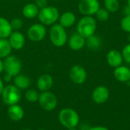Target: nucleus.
<instances>
[{"label": "nucleus", "mask_w": 130, "mask_h": 130, "mask_svg": "<svg viewBox=\"0 0 130 130\" xmlns=\"http://www.w3.org/2000/svg\"><path fill=\"white\" fill-rule=\"evenodd\" d=\"M58 119L60 124L67 129L78 127L80 123V117L78 113L75 110L69 107L63 108L59 111Z\"/></svg>", "instance_id": "nucleus-1"}, {"label": "nucleus", "mask_w": 130, "mask_h": 130, "mask_svg": "<svg viewBox=\"0 0 130 130\" xmlns=\"http://www.w3.org/2000/svg\"><path fill=\"white\" fill-rule=\"evenodd\" d=\"M97 30V20L93 16H83L76 25L77 33L85 38L95 34Z\"/></svg>", "instance_id": "nucleus-2"}, {"label": "nucleus", "mask_w": 130, "mask_h": 130, "mask_svg": "<svg viewBox=\"0 0 130 130\" xmlns=\"http://www.w3.org/2000/svg\"><path fill=\"white\" fill-rule=\"evenodd\" d=\"M59 16L60 14L58 8L48 5L46 8L40 9L37 18L40 23L44 26H52L59 21Z\"/></svg>", "instance_id": "nucleus-3"}, {"label": "nucleus", "mask_w": 130, "mask_h": 130, "mask_svg": "<svg viewBox=\"0 0 130 130\" xmlns=\"http://www.w3.org/2000/svg\"><path fill=\"white\" fill-rule=\"evenodd\" d=\"M49 35L51 43L56 47L65 46L68 41V35L66 28L57 23L51 26Z\"/></svg>", "instance_id": "nucleus-4"}, {"label": "nucleus", "mask_w": 130, "mask_h": 130, "mask_svg": "<svg viewBox=\"0 0 130 130\" xmlns=\"http://www.w3.org/2000/svg\"><path fill=\"white\" fill-rule=\"evenodd\" d=\"M1 96L5 104L8 106L18 104L21 98V90L14 85L8 84L4 87Z\"/></svg>", "instance_id": "nucleus-5"}, {"label": "nucleus", "mask_w": 130, "mask_h": 130, "mask_svg": "<svg viewBox=\"0 0 130 130\" xmlns=\"http://www.w3.org/2000/svg\"><path fill=\"white\" fill-rule=\"evenodd\" d=\"M4 72L5 74L14 77L21 73L22 69V63L21 60L15 56L10 55L3 60Z\"/></svg>", "instance_id": "nucleus-6"}, {"label": "nucleus", "mask_w": 130, "mask_h": 130, "mask_svg": "<svg viewBox=\"0 0 130 130\" xmlns=\"http://www.w3.org/2000/svg\"><path fill=\"white\" fill-rule=\"evenodd\" d=\"M38 103L40 106L46 111L53 110L58 104L57 97L54 93L50 91H43L40 94Z\"/></svg>", "instance_id": "nucleus-7"}, {"label": "nucleus", "mask_w": 130, "mask_h": 130, "mask_svg": "<svg viewBox=\"0 0 130 130\" xmlns=\"http://www.w3.org/2000/svg\"><path fill=\"white\" fill-rule=\"evenodd\" d=\"M101 8L99 0H81L78 10L83 16H93Z\"/></svg>", "instance_id": "nucleus-8"}, {"label": "nucleus", "mask_w": 130, "mask_h": 130, "mask_svg": "<svg viewBox=\"0 0 130 130\" xmlns=\"http://www.w3.org/2000/svg\"><path fill=\"white\" fill-rule=\"evenodd\" d=\"M46 36V26L41 23H35L30 26L27 31V38L32 42H40Z\"/></svg>", "instance_id": "nucleus-9"}, {"label": "nucleus", "mask_w": 130, "mask_h": 130, "mask_svg": "<svg viewBox=\"0 0 130 130\" xmlns=\"http://www.w3.org/2000/svg\"><path fill=\"white\" fill-rule=\"evenodd\" d=\"M87 71L82 66L75 65L69 71L70 80L75 85L84 84L87 80Z\"/></svg>", "instance_id": "nucleus-10"}, {"label": "nucleus", "mask_w": 130, "mask_h": 130, "mask_svg": "<svg viewBox=\"0 0 130 130\" xmlns=\"http://www.w3.org/2000/svg\"><path fill=\"white\" fill-rule=\"evenodd\" d=\"M91 98L95 104H103L108 101L110 98V91L108 88L104 85H98L93 90Z\"/></svg>", "instance_id": "nucleus-11"}, {"label": "nucleus", "mask_w": 130, "mask_h": 130, "mask_svg": "<svg viewBox=\"0 0 130 130\" xmlns=\"http://www.w3.org/2000/svg\"><path fill=\"white\" fill-rule=\"evenodd\" d=\"M8 40L12 50H21L24 46L26 41L24 35L19 30H13Z\"/></svg>", "instance_id": "nucleus-12"}, {"label": "nucleus", "mask_w": 130, "mask_h": 130, "mask_svg": "<svg viewBox=\"0 0 130 130\" xmlns=\"http://www.w3.org/2000/svg\"><path fill=\"white\" fill-rule=\"evenodd\" d=\"M106 61L107 64L113 69L123 65V62H124L121 51L115 49L108 51L106 56Z\"/></svg>", "instance_id": "nucleus-13"}, {"label": "nucleus", "mask_w": 130, "mask_h": 130, "mask_svg": "<svg viewBox=\"0 0 130 130\" xmlns=\"http://www.w3.org/2000/svg\"><path fill=\"white\" fill-rule=\"evenodd\" d=\"M85 40L86 38L82 37L78 33L72 34L69 38H68V45L72 50L78 51L82 50L85 46Z\"/></svg>", "instance_id": "nucleus-14"}, {"label": "nucleus", "mask_w": 130, "mask_h": 130, "mask_svg": "<svg viewBox=\"0 0 130 130\" xmlns=\"http://www.w3.org/2000/svg\"><path fill=\"white\" fill-rule=\"evenodd\" d=\"M113 76L117 81L121 83L129 82L130 69L129 67L121 65L113 70Z\"/></svg>", "instance_id": "nucleus-15"}, {"label": "nucleus", "mask_w": 130, "mask_h": 130, "mask_svg": "<svg viewBox=\"0 0 130 130\" xmlns=\"http://www.w3.org/2000/svg\"><path fill=\"white\" fill-rule=\"evenodd\" d=\"M53 85V78L49 74L41 75L37 81V88L41 92L50 91Z\"/></svg>", "instance_id": "nucleus-16"}, {"label": "nucleus", "mask_w": 130, "mask_h": 130, "mask_svg": "<svg viewBox=\"0 0 130 130\" xmlns=\"http://www.w3.org/2000/svg\"><path fill=\"white\" fill-rule=\"evenodd\" d=\"M7 114L9 119L14 122L21 121L24 116V110L21 106L18 104H14L8 106Z\"/></svg>", "instance_id": "nucleus-17"}, {"label": "nucleus", "mask_w": 130, "mask_h": 130, "mask_svg": "<svg viewBox=\"0 0 130 130\" xmlns=\"http://www.w3.org/2000/svg\"><path fill=\"white\" fill-rule=\"evenodd\" d=\"M76 21L75 14L70 11H67L60 14L59 18V24L64 28H69L72 27Z\"/></svg>", "instance_id": "nucleus-18"}, {"label": "nucleus", "mask_w": 130, "mask_h": 130, "mask_svg": "<svg viewBox=\"0 0 130 130\" xmlns=\"http://www.w3.org/2000/svg\"><path fill=\"white\" fill-rule=\"evenodd\" d=\"M14 85L20 90H27L31 85L30 78L24 74H18L14 77Z\"/></svg>", "instance_id": "nucleus-19"}, {"label": "nucleus", "mask_w": 130, "mask_h": 130, "mask_svg": "<svg viewBox=\"0 0 130 130\" xmlns=\"http://www.w3.org/2000/svg\"><path fill=\"white\" fill-rule=\"evenodd\" d=\"M40 9L34 3H27L22 8V14L27 19H33L37 17Z\"/></svg>", "instance_id": "nucleus-20"}, {"label": "nucleus", "mask_w": 130, "mask_h": 130, "mask_svg": "<svg viewBox=\"0 0 130 130\" xmlns=\"http://www.w3.org/2000/svg\"><path fill=\"white\" fill-rule=\"evenodd\" d=\"M85 46L92 51L98 50L102 46V40L100 36L94 34L86 38Z\"/></svg>", "instance_id": "nucleus-21"}, {"label": "nucleus", "mask_w": 130, "mask_h": 130, "mask_svg": "<svg viewBox=\"0 0 130 130\" xmlns=\"http://www.w3.org/2000/svg\"><path fill=\"white\" fill-rule=\"evenodd\" d=\"M12 31L10 21L3 17H0V38L8 39Z\"/></svg>", "instance_id": "nucleus-22"}, {"label": "nucleus", "mask_w": 130, "mask_h": 130, "mask_svg": "<svg viewBox=\"0 0 130 130\" xmlns=\"http://www.w3.org/2000/svg\"><path fill=\"white\" fill-rule=\"evenodd\" d=\"M12 48L8 39L0 38V59H5L11 55Z\"/></svg>", "instance_id": "nucleus-23"}, {"label": "nucleus", "mask_w": 130, "mask_h": 130, "mask_svg": "<svg viewBox=\"0 0 130 130\" xmlns=\"http://www.w3.org/2000/svg\"><path fill=\"white\" fill-rule=\"evenodd\" d=\"M104 8L110 13H116L120 8L119 0H104Z\"/></svg>", "instance_id": "nucleus-24"}, {"label": "nucleus", "mask_w": 130, "mask_h": 130, "mask_svg": "<svg viewBox=\"0 0 130 130\" xmlns=\"http://www.w3.org/2000/svg\"><path fill=\"white\" fill-rule=\"evenodd\" d=\"M39 96H40L39 92L37 90L32 89V88L27 89V91H26V92L24 94V98L27 100V101L29 102V103L38 102Z\"/></svg>", "instance_id": "nucleus-25"}, {"label": "nucleus", "mask_w": 130, "mask_h": 130, "mask_svg": "<svg viewBox=\"0 0 130 130\" xmlns=\"http://www.w3.org/2000/svg\"><path fill=\"white\" fill-rule=\"evenodd\" d=\"M95 16V19L99 21H101V22H104V21H107L109 18H110V12L105 9L104 8H100L98 9V11L96 12V14H94Z\"/></svg>", "instance_id": "nucleus-26"}, {"label": "nucleus", "mask_w": 130, "mask_h": 130, "mask_svg": "<svg viewBox=\"0 0 130 130\" xmlns=\"http://www.w3.org/2000/svg\"><path fill=\"white\" fill-rule=\"evenodd\" d=\"M120 27L121 29L126 32V33H130V14L124 16L121 21H120Z\"/></svg>", "instance_id": "nucleus-27"}, {"label": "nucleus", "mask_w": 130, "mask_h": 130, "mask_svg": "<svg viewBox=\"0 0 130 130\" xmlns=\"http://www.w3.org/2000/svg\"><path fill=\"white\" fill-rule=\"evenodd\" d=\"M13 30H19L23 27V21L19 18H14L10 21Z\"/></svg>", "instance_id": "nucleus-28"}, {"label": "nucleus", "mask_w": 130, "mask_h": 130, "mask_svg": "<svg viewBox=\"0 0 130 130\" xmlns=\"http://www.w3.org/2000/svg\"><path fill=\"white\" fill-rule=\"evenodd\" d=\"M123 57V60L128 63L130 64V43H129L128 44H126L122 50L121 51Z\"/></svg>", "instance_id": "nucleus-29"}, {"label": "nucleus", "mask_w": 130, "mask_h": 130, "mask_svg": "<svg viewBox=\"0 0 130 130\" xmlns=\"http://www.w3.org/2000/svg\"><path fill=\"white\" fill-rule=\"evenodd\" d=\"M49 0H34V4L38 7L39 9H42L48 6Z\"/></svg>", "instance_id": "nucleus-30"}, {"label": "nucleus", "mask_w": 130, "mask_h": 130, "mask_svg": "<svg viewBox=\"0 0 130 130\" xmlns=\"http://www.w3.org/2000/svg\"><path fill=\"white\" fill-rule=\"evenodd\" d=\"M91 126H90V125L88 123H79L78 126V130H90Z\"/></svg>", "instance_id": "nucleus-31"}, {"label": "nucleus", "mask_w": 130, "mask_h": 130, "mask_svg": "<svg viewBox=\"0 0 130 130\" xmlns=\"http://www.w3.org/2000/svg\"><path fill=\"white\" fill-rule=\"evenodd\" d=\"M90 130H110L108 128L105 127V126H93L91 127Z\"/></svg>", "instance_id": "nucleus-32"}, {"label": "nucleus", "mask_w": 130, "mask_h": 130, "mask_svg": "<svg viewBox=\"0 0 130 130\" xmlns=\"http://www.w3.org/2000/svg\"><path fill=\"white\" fill-rule=\"evenodd\" d=\"M12 78H13V77H11V75H8V74H5V76H4V80H3V82H7V83H9V82L12 80Z\"/></svg>", "instance_id": "nucleus-33"}, {"label": "nucleus", "mask_w": 130, "mask_h": 130, "mask_svg": "<svg viewBox=\"0 0 130 130\" xmlns=\"http://www.w3.org/2000/svg\"><path fill=\"white\" fill-rule=\"evenodd\" d=\"M123 14H124V16L130 14V8L127 5H126L125 8H123Z\"/></svg>", "instance_id": "nucleus-34"}, {"label": "nucleus", "mask_w": 130, "mask_h": 130, "mask_svg": "<svg viewBox=\"0 0 130 130\" xmlns=\"http://www.w3.org/2000/svg\"><path fill=\"white\" fill-rule=\"evenodd\" d=\"M4 87H5L4 82H3V80L0 78V96H1V94H2V91H3Z\"/></svg>", "instance_id": "nucleus-35"}, {"label": "nucleus", "mask_w": 130, "mask_h": 130, "mask_svg": "<svg viewBox=\"0 0 130 130\" xmlns=\"http://www.w3.org/2000/svg\"><path fill=\"white\" fill-rule=\"evenodd\" d=\"M4 72V63L2 59H0V75Z\"/></svg>", "instance_id": "nucleus-36"}, {"label": "nucleus", "mask_w": 130, "mask_h": 130, "mask_svg": "<svg viewBox=\"0 0 130 130\" xmlns=\"http://www.w3.org/2000/svg\"><path fill=\"white\" fill-rule=\"evenodd\" d=\"M126 5L130 8V0H127V4H126Z\"/></svg>", "instance_id": "nucleus-37"}, {"label": "nucleus", "mask_w": 130, "mask_h": 130, "mask_svg": "<svg viewBox=\"0 0 130 130\" xmlns=\"http://www.w3.org/2000/svg\"><path fill=\"white\" fill-rule=\"evenodd\" d=\"M67 130H78V128H77V127H75V128H71V129H68Z\"/></svg>", "instance_id": "nucleus-38"}, {"label": "nucleus", "mask_w": 130, "mask_h": 130, "mask_svg": "<svg viewBox=\"0 0 130 130\" xmlns=\"http://www.w3.org/2000/svg\"><path fill=\"white\" fill-rule=\"evenodd\" d=\"M128 40H129V43H130V33L129 34V35H128Z\"/></svg>", "instance_id": "nucleus-39"}, {"label": "nucleus", "mask_w": 130, "mask_h": 130, "mask_svg": "<svg viewBox=\"0 0 130 130\" xmlns=\"http://www.w3.org/2000/svg\"><path fill=\"white\" fill-rule=\"evenodd\" d=\"M22 130H31V129H24Z\"/></svg>", "instance_id": "nucleus-40"}, {"label": "nucleus", "mask_w": 130, "mask_h": 130, "mask_svg": "<svg viewBox=\"0 0 130 130\" xmlns=\"http://www.w3.org/2000/svg\"><path fill=\"white\" fill-rule=\"evenodd\" d=\"M38 130H46V129H38Z\"/></svg>", "instance_id": "nucleus-41"}, {"label": "nucleus", "mask_w": 130, "mask_h": 130, "mask_svg": "<svg viewBox=\"0 0 130 130\" xmlns=\"http://www.w3.org/2000/svg\"><path fill=\"white\" fill-rule=\"evenodd\" d=\"M129 87H130V81H129Z\"/></svg>", "instance_id": "nucleus-42"}, {"label": "nucleus", "mask_w": 130, "mask_h": 130, "mask_svg": "<svg viewBox=\"0 0 130 130\" xmlns=\"http://www.w3.org/2000/svg\"><path fill=\"white\" fill-rule=\"evenodd\" d=\"M49 1H50V0H49Z\"/></svg>", "instance_id": "nucleus-43"}]
</instances>
